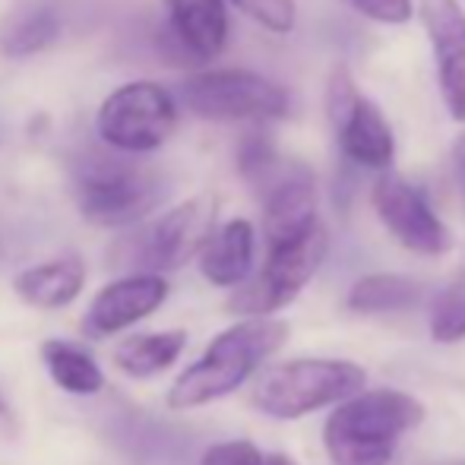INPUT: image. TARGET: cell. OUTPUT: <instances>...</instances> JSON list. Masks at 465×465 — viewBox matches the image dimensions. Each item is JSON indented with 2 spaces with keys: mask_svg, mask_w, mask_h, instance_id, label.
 Instances as JSON below:
<instances>
[{
  "mask_svg": "<svg viewBox=\"0 0 465 465\" xmlns=\"http://www.w3.org/2000/svg\"><path fill=\"white\" fill-rule=\"evenodd\" d=\"M86 285V263L80 253H64L48 263H35L13 279L19 301L35 311H64L80 298Z\"/></svg>",
  "mask_w": 465,
  "mask_h": 465,
  "instance_id": "9a60e30c",
  "label": "cell"
},
{
  "mask_svg": "<svg viewBox=\"0 0 465 465\" xmlns=\"http://www.w3.org/2000/svg\"><path fill=\"white\" fill-rule=\"evenodd\" d=\"M424 421V405L399 390H371L345 399L323 428L332 465H386L399 440Z\"/></svg>",
  "mask_w": 465,
  "mask_h": 465,
  "instance_id": "7a4b0ae2",
  "label": "cell"
},
{
  "mask_svg": "<svg viewBox=\"0 0 465 465\" xmlns=\"http://www.w3.org/2000/svg\"><path fill=\"white\" fill-rule=\"evenodd\" d=\"M263 450H257L247 440H228V443H215L203 453L200 465H260L263 462Z\"/></svg>",
  "mask_w": 465,
  "mask_h": 465,
  "instance_id": "d4e9b609",
  "label": "cell"
},
{
  "mask_svg": "<svg viewBox=\"0 0 465 465\" xmlns=\"http://www.w3.org/2000/svg\"><path fill=\"white\" fill-rule=\"evenodd\" d=\"M61 38V19L45 4H23L0 25V54L4 57H32L48 51Z\"/></svg>",
  "mask_w": 465,
  "mask_h": 465,
  "instance_id": "ac0fdd59",
  "label": "cell"
},
{
  "mask_svg": "<svg viewBox=\"0 0 465 465\" xmlns=\"http://www.w3.org/2000/svg\"><path fill=\"white\" fill-rule=\"evenodd\" d=\"M260 200H263V234L270 247L304 238L320 225L317 181L301 162H285L276 178L260 190Z\"/></svg>",
  "mask_w": 465,
  "mask_h": 465,
  "instance_id": "7c38bea8",
  "label": "cell"
},
{
  "mask_svg": "<svg viewBox=\"0 0 465 465\" xmlns=\"http://www.w3.org/2000/svg\"><path fill=\"white\" fill-rule=\"evenodd\" d=\"M285 159L276 153L272 140L266 134H247L238 146V172L253 190H263L282 172Z\"/></svg>",
  "mask_w": 465,
  "mask_h": 465,
  "instance_id": "44dd1931",
  "label": "cell"
},
{
  "mask_svg": "<svg viewBox=\"0 0 465 465\" xmlns=\"http://www.w3.org/2000/svg\"><path fill=\"white\" fill-rule=\"evenodd\" d=\"M257 234L247 219H232L209 238L200 253V272L206 282L219 288H241L251 279Z\"/></svg>",
  "mask_w": 465,
  "mask_h": 465,
  "instance_id": "2e32d148",
  "label": "cell"
},
{
  "mask_svg": "<svg viewBox=\"0 0 465 465\" xmlns=\"http://www.w3.org/2000/svg\"><path fill=\"white\" fill-rule=\"evenodd\" d=\"M247 19H253L263 29L276 32V35H285V32L294 29V0H232Z\"/></svg>",
  "mask_w": 465,
  "mask_h": 465,
  "instance_id": "603a6c76",
  "label": "cell"
},
{
  "mask_svg": "<svg viewBox=\"0 0 465 465\" xmlns=\"http://www.w3.org/2000/svg\"><path fill=\"white\" fill-rule=\"evenodd\" d=\"M16 430V421H13V411L6 405V399L0 396V434H13Z\"/></svg>",
  "mask_w": 465,
  "mask_h": 465,
  "instance_id": "4316f807",
  "label": "cell"
},
{
  "mask_svg": "<svg viewBox=\"0 0 465 465\" xmlns=\"http://www.w3.org/2000/svg\"><path fill=\"white\" fill-rule=\"evenodd\" d=\"M181 102L206 121H282L292 95L253 70H200L181 83Z\"/></svg>",
  "mask_w": 465,
  "mask_h": 465,
  "instance_id": "52a82bcc",
  "label": "cell"
},
{
  "mask_svg": "<svg viewBox=\"0 0 465 465\" xmlns=\"http://www.w3.org/2000/svg\"><path fill=\"white\" fill-rule=\"evenodd\" d=\"M168 285L165 276H117L93 298L80 320V332L86 339H111L127 332L130 326L149 320L165 304Z\"/></svg>",
  "mask_w": 465,
  "mask_h": 465,
  "instance_id": "8fae6325",
  "label": "cell"
},
{
  "mask_svg": "<svg viewBox=\"0 0 465 465\" xmlns=\"http://www.w3.org/2000/svg\"><path fill=\"white\" fill-rule=\"evenodd\" d=\"M421 23L434 51L450 117L465 124V13L456 0H421Z\"/></svg>",
  "mask_w": 465,
  "mask_h": 465,
  "instance_id": "4fadbf2b",
  "label": "cell"
},
{
  "mask_svg": "<svg viewBox=\"0 0 465 465\" xmlns=\"http://www.w3.org/2000/svg\"><path fill=\"white\" fill-rule=\"evenodd\" d=\"M215 234V200L193 196L165 215L130 228L111 244L108 266L121 276H162L181 270Z\"/></svg>",
  "mask_w": 465,
  "mask_h": 465,
  "instance_id": "3957f363",
  "label": "cell"
},
{
  "mask_svg": "<svg viewBox=\"0 0 465 465\" xmlns=\"http://www.w3.org/2000/svg\"><path fill=\"white\" fill-rule=\"evenodd\" d=\"M187 332L184 330H155L136 332V336L121 339L114 349V368L130 380H153L165 373L184 355Z\"/></svg>",
  "mask_w": 465,
  "mask_h": 465,
  "instance_id": "e0dca14e",
  "label": "cell"
},
{
  "mask_svg": "<svg viewBox=\"0 0 465 465\" xmlns=\"http://www.w3.org/2000/svg\"><path fill=\"white\" fill-rule=\"evenodd\" d=\"M430 336L437 342H462L465 339V266L437 294L434 313H430Z\"/></svg>",
  "mask_w": 465,
  "mask_h": 465,
  "instance_id": "7402d4cb",
  "label": "cell"
},
{
  "mask_svg": "<svg viewBox=\"0 0 465 465\" xmlns=\"http://www.w3.org/2000/svg\"><path fill=\"white\" fill-rule=\"evenodd\" d=\"M288 323L276 317H251L222 330L190 368L174 377L168 405L190 411L244 386L285 345Z\"/></svg>",
  "mask_w": 465,
  "mask_h": 465,
  "instance_id": "6da1fadb",
  "label": "cell"
},
{
  "mask_svg": "<svg viewBox=\"0 0 465 465\" xmlns=\"http://www.w3.org/2000/svg\"><path fill=\"white\" fill-rule=\"evenodd\" d=\"M326 117L339 136V149L355 168L386 172L396 155V136L383 111L358 93L349 67L339 64L326 83Z\"/></svg>",
  "mask_w": 465,
  "mask_h": 465,
  "instance_id": "9c48e42d",
  "label": "cell"
},
{
  "mask_svg": "<svg viewBox=\"0 0 465 465\" xmlns=\"http://www.w3.org/2000/svg\"><path fill=\"white\" fill-rule=\"evenodd\" d=\"M443 465H465V462H443Z\"/></svg>",
  "mask_w": 465,
  "mask_h": 465,
  "instance_id": "f1b7e54d",
  "label": "cell"
},
{
  "mask_svg": "<svg viewBox=\"0 0 465 465\" xmlns=\"http://www.w3.org/2000/svg\"><path fill=\"white\" fill-rule=\"evenodd\" d=\"M424 288L415 279L399 276V272H373L351 285L349 307L361 313H383V311H405V307L421 301Z\"/></svg>",
  "mask_w": 465,
  "mask_h": 465,
  "instance_id": "ffe728a7",
  "label": "cell"
},
{
  "mask_svg": "<svg viewBox=\"0 0 465 465\" xmlns=\"http://www.w3.org/2000/svg\"><path fill=\"white\" fill-rule=\"evenodd\" d=\"M172 38L190 61H213L225 51L228 13L225 0H165Z\"/></svg>",
  "mask_w": 465,
  "mask_h": 465,
  "instance_id": "5bb4252c",
  "label": "cell"
},
{
  "mask_svg": "<svg viewBox=\"0 0 465 465\" xmlns=\"http://www.w3.org/2000/svg\"><path fill=\"white\" fill-rule=\"evenodd\" d=\"M260 465H298V462H294L292 456H285V453H266Z\"/></svg>",
  "mask_w": 465,
  "mask_h": 465,
  "instance_id": "83f0119b",
  "label": "cell"
},
{
  "mask_svg": "<svg viewBox=\"0 0 465 465\" xmlns=\"http://www.w3.org/2000/svg\"><path fill=\"white\" fill-rule=\"evenodd\" d=\"M361 16L373 19V23L383 25H405L415 13L411 0H349Z\"/></svg>",
  "mask_w": 465,
  "mask_h": 465,
  "instance_id": "cb8c5ba5",
  "label": "cell"
},
{
  "mask_svg": "<svg viewBox=\"0 0 465 465\" xmlns=\"http://www.w3.org/2000/svg\"><path fill=\"white\" fill-rule=\"evenodd\" d=\"M373 209H377L380 222L390 228L392 238L402 247H409V251L437 257V253H447L450 244H453L450 228L430 209L428 196L405 178H399V174L386 172L377 178V184H373Z\"/></svg>",
  "mask_w": 465,
  "mask_h": 465,
  "instance_id": "30bf717a",
  "label": "cell"
},
{
  "mask_svg": "<svg viewBox=\"0 0 465 465\" xmlns=\"http://www.w3.org/2000/svg\"><path fill=\"white\" fill-rule=\"evenodd\" d=\"M74 190L86 222L102 228H130L140 225L165 200L168 184L153 168L136 165L121 153H89L74 172Z\"/></svg>",
  "mask_w": 465,
  "mask_h": 465,
  "instance_id": "277c9868",
  "label": "cell"
},
{
  "mask_svg": "<svg viewBox=\"0 0 465 465\" xmlns=\"http://www.w3.org/2000/svg\"><path fill=\"white\" fill-rule=\"evenodd\" d=\"M42 361L57 390L70 396H98L104 390L102 364L83 345L67 342V339H48L42 345Z\"/></svg>",
  "mask_w": 465,
  "mask_h": 465,
  "instance_id": "d6986e66",
  "label": "cell"
},
{
  "mask_svg": "<svg viewBox=\"0 0 465 465\" xmlns=\"http://www.w3.org/2000/svg\"><path fill=\"white\" fill-rule=\"evenodd\" d=\"M326 244H330L326 228L317 225L304 238L270 247V257H266L263 270L253 279H247L241 288H234V294L228 298V311L244 313L251 320V317H270L272 311L292 304L301 294V288L320 270V263L326 257Z\"/></svg>",
  "mask_w": 465,
  "mask_h": 465,
  "instance_id": "ba28073f",
  "label": "cell"
},
{
  "mask_svg": "<svg viewBox=\"0 0 465 465\" xmlns=\"http://www.w3.org/2000/svg\"><path fill=\"white\" fill-rule=\"evenodd\" d=\"M453 181H456V193H460L462 209H465V134L453 143Z\"/></svg>",
  "mask_w": 465,
  "mask_h": 465,
  "instance_id": "484cf974",
  "label": "cell"
},
{
  "mask_svg": "<svg viewBox=\"0 0 465 465\" xmlns=\"http://www.w3.org/2000/svg\"><path fill=\"white\" fill-rule=\"evenodd\" d=\"M364 373L351 361H330V358H298L276 368H266L253 383V405L263 415L304 418L326 405H336L361 392Z\"/></svg>",
  "mask_w": 465,
  "mask_h": 465,
  "instance_id": "5b68a950",
  "label": "cell"
},
{
  "mask_svg": "<svg viewBox=\"0 0 465 465\" xmlns=\"http://www.w3.org/2000/svg\"><path fill=\"white\" fill-rule=\"evenodd\" d=\"M95 127L98 140L121 155L155 153L178 127V102L162 83H124L102 102Z\"/></svg>",
  "mask_w": 465,
  "mask_h": 465,
  "instance_id": "8992f818",
  "label": "cell"
}]
</instances>
